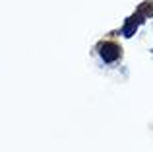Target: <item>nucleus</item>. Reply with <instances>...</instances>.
<instances>
[{
  "mask_svg": "<svg viewBox=\"0 0 153 152\" xmlns=\"http://www.w3.org/2000/svg\"><path fill=\"white\" fill-rule=\"evenodd\" d=\"M99 55L103 57L105 62H114L122 57V47L116 41H103L99 45Z\"/></svg>",
  "mask_w": 153,
  "mask_h": 152,
  "instance_id": "nucleus-1",
  "label": "nucleus"
}]
</instances>
